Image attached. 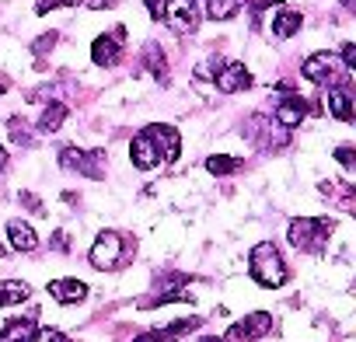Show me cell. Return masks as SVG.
<instances>
[{"label": "cell", "instance_id": "27", "mask_svg": "<svg viewBox=\"0 0 356 342\" xmlns=\"http://www.w3.org/2000/svg\"><path fill=\"white\" fill-rule=\"evenodd\" d=\"M335 161H339L346 171H353V168H356V150H353V147H339V150H335Z\"/></svg>", "mask_w": 356, "mask_h": 342}, {"label": "cell", "instance_id": "21", "mask_svg": "<svg viewBox=\"0 0 356 342\" xmlns=\"http://www.w3.org/2000/svg\"><path fill=\"white\" fill-rule=\"evenodd\" d=\"M207 168H210V175H234V171L241 168V161L238 157H227V154H213L210 161H207Z\"/></svg>", "mask_w": 356, "mask_h": 342}, {"label": "cell", "instance_id": "29", "mask_svg": "<svg viewBox=\"0 0 356 342\" xmlns=\"http://www.w3.org/2000/svg\"><path fill=\"white\" fill-rule=\"evenodd\" d=\"M245 4L252 8V15L259 18L262 11H269V8H280V0H245Z\"/></svg>", "mask_w": 356, "mask_h": 342}, {"label": "cell", "instance_id": "7", "mask_svg": "<svg viewBox=\"0 0 356 342\" xmlns=\"http://www.w3.org/2000/svg\"><path fill=\"white\" fill-rule=\"evenodd\" d=\"M269 332H273V314L269 311H252L248 318H241L227 328V342H255Z\"/></svg>", "mask_w": 356, "mask_h": 342}, {"label": "cell", "instance_id": "19", "mask_svg": "<svg viewBox=\"0 0 356 342\" xmlns=\"http://www.w3.org/2000/svg\"><path fill=\"white\" fill-rule=\"evenodd\" d=\"M29 293H32V286H29V283H22V279H0V307L22 304Z\"/></svg>", "mask_w": 356, "mask_h": 342}, {"label": "cell", "instance_id": "16", "mask_svg": "<svg viewBox=\"0 0 356 342\" xmlns=\"http://www.w3.org/2000/svg\"><path fill=\"white\" fill-rule=\"evenodd\" d=\"M32 335H35V314L15 318V321H8L4 328H0V342H29Z\"/></svg>", "mask_w": 356, "mask_h": 342}, {"label": "cell", "instance_id": "31", "mask_svg": "<svg viewBox=\"0 0 356 342\" xmlns=\"http://www.w3.org/2000/svg\"><path fill=\"white\" fill-rule=\"evenodd\" d=\"M53 46H56V32H49V35H42V39H39V42H35L32 49H35V53H46V49H53Z\"/></svg>", "mask_w": 356, "mask_h": 342}, {"label": "cell", "instance_id": "13", "mask_svg": "<svg viewBox=\"0 0 356 342\" xmlns=\"http://www.w3.org/2000/svg\"><path fill=\"white\" fill-rule=\"evenodd\" d=\"M129 157H133V168H140V171H150V168L161 164L154 143L147 140V133H136V136H133V143H129Z\"/></svg>", "mask_w": 356, "mask_h": 342}, {"label": "cell", "instance_id": "5", "mask_svg": "<svg viewBox=\"0 0 356 342\" xmlns=\"http://www.w3.org/2000/svg\"><path fill=\"white\" fill-rule=\"evenodd\" d=\"M300 74H304L307 81L321 84V88H335V84H346V74H349V70L339 63V56H332V53H314V56L304 60Z\"/></svg>", "mask_w": 356, "mask_h": 342}, {"label": "cell", "instance_id": "18", "mask_svg": "<svg viewBox=\"0 0 356 342\" xmlns=\"http://www.w3.org/2000/svg\"><path fill=\"white\" fill-rule=\"evenodd\" d=\"M67 115H70V108H67L63 101H49V105L42 108V115H39V129H42V133H56V129L67 122Z\"/></svg>", "mask_w": 356, "mask_h": 342}, {"label": "cell", "instance_id": "24", "mask_svg": "<svg viewBox=\"0 0 356 342\" xmlns=\"http://www.w3.org/2000/svg\"><path fill=\"white\" fill-rule=\"evenodd\" d=\"M133 342H178V335H171L168 328H157V332H143V335H136Z\"/></svg>", "mask_w": 356, "mask_h": 342}, {"label": "cell", "instance_id": "2", "mask_svg": "<svg viewBox=\"0 0 356 342\" xmlns=\"http://www.w3.org/2000/svg\"><path fill=\"white\" fill-rule=\"evenodd\" d=\"M332 234H335V220L332 217H297L290 224V231H286L290 245L297 252H307V255H318L328 245Z\"/></svg>", "mask_w": 356, "mask_h": 342}, {"label": "cell", "instance_id": "9", "mask_svg": "<svg viewBox=\"0 0 356 342\" xmlns=\"http://www.w3.org/2000/svg\"><path fill=\"white\" fill-rule=\"evenodd\" d=\"M164 22L175 32H193L200 25V11H196V0H168L164 8Z\"/></svg>", "mask_w": 356, "mask_h": 342}, {"label": "cell", "instance_id": "33", "mask_svg": "<svg viewBox=\"0 0 356 342\" xmlns=\"http://www.w3.org/2000/svg\"><path fill=\"white\" fill-rule=\"evenodd\" d=\"M91 8H115V0H91Z\"/></svg>", "mask_w": 356, "mask_h": 342}, {"label": "cell", "instance_id": "15", "mask_svg": "<svg viewBox=\"0 0 356 342\" xmlns=\"http://www.w3.org/2000/svg\"><path fill=\"white\" fill-rule=\"evenodd\" d=\"M8 238H11L15 252H35V248H39V234H35L32 224H25V220H11V224H8Z\"/></svg>", "mask_w": 356, "mask_h": 342}, {"label": "cell", "instance_id": "10", "mask_svg": "<svg viewBox=\"0 0 356 342\" xmlns=\"http://www.w3.org/2000/svg\"><path fill=\"white\" fill-rule=\"evenodd\" d=\"M213 84H217L224 95H234V91L252 88V74H248L245 63H220V70L213 74Z\"/></svg>", "mask_w": 356, "mask_h": 342}, {"label": "cell", "instance_id": "8", "mask_svg": "<svg viewBox=\"0 0 356 342\" xmlns=\"http://www.w3.org/2000/svg\"><path fill=\"white\" fill-rule=\"evenodd\" d=\"M122 46H126V28L115 25L108 35H98V39L91 42V60H95L98 67H115L119 56H122Z\"/></svg>", "mask_w": 356, "mask_h": 342}, {"label": "cell", "instance_id": "22", "mask_svg": "<svg viewBox=\"0 0 356 342\" xmlns=\"http://www.w3.org/2000/svg\"><path fill=\"white\" fill-rule=\"evenodd\" d=\"M143 63L154 70V77H157V81H168V63H164V53H157V46H147Z\"/></svg>", "mask_w": 356, "mask_h": 342}, {"label": "cell", "instance_id": "20", "mask_svg": "<svg viewBox=\"0 0 356 342\" xmlns=\"http://www.w3.org/2000/svg\"><path fill=\"white\" fill-rule=\"evenodd\" d=\"M245 8V0H207V18L210 22H227Z\"/></svg>", "mask_w": 356, "mask_h": 342}, {"label": "cell", "instance_id": "37", "mask_svg": "<svg viewBox=\"0 0 356 342\" xmlns=\"http://www.w3.org/2000/svg\"><path fill=\"white\" fill-rule=\"evenodd\" d=\"M4 255H8V252H4V241H0V259H4Z\"/></svg>", "mask_w": 356, "mask_h": 342}, {"label": "cell", "instance_id": "14", "mask_svg": "<svg viewBox=\"0 0 356 342\" xmlns=\"http://www.w3.org/2000/svg\"><path fill=\"white\" fill-rule=\"evenodd\" d=\"M328 112L339 122H353V91H349V84L328 88Z\"/></svg>", "mask_w": 356, "mask_h": 342}, {"label": "cell", "instance_id": "36", "mask_svg": "<svg viewBox=\"0 0 356 342\" xmlns=\"http://www.w3.org/2000/svg\"><path fill=\"white\" fill-rule=\"evenodd\" d=\"M342 8H346V11H353V0H342Z\"/></svg>", "mask_w": 356, "mask_h": 342}, {"label": "cell", "instance_id": "34", "mask_svg": "<svg viewBox=\"0 0 356 342\" xmlns=\"http://www.w3.org/2000/svg\"><path fill=\"white\" fill-rule=\"evenodd\" d=\"M4 168H8V150L0 147V171H4Z\"/></svg>", "mask_w": 356, "mask_h": 342}, {"label": "cell", "instance_id": "38", "mask_svg": "<svg viewBox=\"0 0 356 342\" xmlns=\"http://www.w3.org/2000/svg\"><path fill=\"white\" fill-rule=\"evenodd\" d=\"M4 91H8V88H4V84H0V95H4Z\"/></svg>", "mask_w": 356, "mask_h": 342}, {"label": "cell", "instance_id": "23", "mask_svg": "<svg viewBox=\"0 0 356 342\" xmlns=\"http://www.w3.org/2000/svg\"><path fill=\"white\" fill-rule=\"evenodd\" d=\"M8 126H11V136H15L18 147H32V133H29V126H25L22 119H11Z\"/></svg>", "mask_w": 356, "mask_h": 342}, {"label": "cell", "instance_id": "3", "mask_svg": "<svg viewBox=\"0 0 356 342\" xmlns=\"http://www.w3.org/2000/svg\"><path fill=\"white\" fill-rule=\"evenodd\" d=\"M91 266L95 269H102V272H112V269H119V266H126L129 262V252H126V238L119 234V231H102L98 238H95V245H91Z\"/></svg>", "mask_w": 356, "mask_h": 342}, {"label": "cell", "instance_id": "26", "mask_svg": "<svg viewBox=\"0 0 356 342\" xmlns=\"http://www.w3.org/2000/svg\"><path fill=\"white\" fill-rule=\"evenodd\" d=\"M81 0H39V15H46V11H56V8H77Z\"/></svg>", "mask_w": 356, "mask_h": 342}, {"label": "cell", "instance_id": "12", "mask_svg": "<svg viewBox=\"0 0 356 342\" xmlns=\"http://www.w3.org/2000/svg\"><path fill=\"white\" fill-rule=\"evenodd\" d=\"M49 297L56 304H77V300L88 297V286L81 279H74V276H63V279H53L49 283Z\"/></svg>", "mask_w": 356, "mask_h": 342}, {"label": "cell", "instance_id": "28", "mask_svg": "<svg viewBox=\"0 0 356 342\" xmlns=\"http://www.w3.org/2000/svg\"><path fill=\"white\" fill-rule=\"evenodd\" d=\"M339 63H342L346 70H356V46H353V42H342V56H339Z\"/></svg>", "mask_w": 356, "mask_h": 342}, {"label": "cell", "instance_id": "35", "mask_svg": "<svg viewBox=\"0 0 356 342\" xmlns=\"http://www.w3.org/2000/svg\"><path fill=\"white\" fill-rule=\"evenodd\" d=\"M200 342H224V339H217V335H207V339H200Z\"/></svg>", "mask_w": 356, "mask_h": 342}, {"label": "cell", "instance_id": "30", "mask_svg": "<svg viewBox=\"0 0 356 342\" xmlns=\"http://www.w3.org/2000/svg\"><path fill=\"white\" fill-rule=\"evenodd\" d=\"M143 4H147V11H150V18H154V22H161V18H164L168 0H143Z\"/></svg>", "mask_w": 356, "mask_h": 342}, {"label": "cell", "instance_id": "32", "mask_svg": "<svg viewBox=\"0 0 356 342\" xmlns=\"http://www.w3.org/2000/svg\"><path fill=\"white\" fill-rule=\"evenodd\" d=\"M22 203H25L29 210H42V203H39V200H35L32 193H22Z\"/></svg>", "mask_w": 356, "mask_h": 342}, {"label": "cell", "instance_id": "11", "mask_svg": "<svg viewBox=\"0 0 356 342\" xmlns=\"http://www.w3.org/2000/svg\"><path fill=\"white\" fill-rule=\"evenodd\" d=\"M307 101L300 98V95H286L280 105H276V112H273V119L283 126V129H293V126H300L304 122V115H307Z\"/></svg>", "mask_w": 356, "mask_h": 342}, {"label": "cell", "instance_id": "4", "mask_svg": "<svg viewBox=\"0 0 356 342\" xmlns=\"http://www.w3.org/2000/svg\"><path fill=\"white\" fill-rule=\"evenodd\" d=\"M60 168L63 171H77V175L102 182L105 179V150H77V147H63L60 150Z\"/></svg>", "mask_w": 356, "mask_h": 342}, {"label": "cell", "instance_id": "25", "mask_svg": "<svg viewBox=\"0 0 356 342\" xmlns=\"http://www.w3.org/2000/svg\"><path fill=\"white\" fill-rule=\"evenodd\" d=\"M29 342H67V335H63L60 328H39Z\"/></svg>", "mask_w": 356, "mask_h": 342}, {"label": "cell", "instance_id": "17", "mask_svg": "<svg viewBox=\"0 0 356 342\" xmlns=\"http://www.w3.org/2000/svg\"><path fill=\"white\" fill-rule=\"evenodd\" d=\"M300 25H304L300 11L283 8V11L273 18V35H276V39H290V35H297V32H300Z\"/></svg>", "mask_w": 356, "mask_h": 342}, {"label": "cell", "instance_id": "6", "mask_svg": "<svg viewBox=\"0 0 356 342\" xmlns=\"http://www.w3.org/2000/svg\"><path fill=\"white\" fill-rule=\"evenodd\" d=\"M143 133H147V140L154 143V150H157V157H161L164 164H175V161H178V154H182V136H178L175 126H168V122H150Z\"/></svg>", "mask_w": 356, "mask_h": 342}, {"label": "cell", "instance_id": "1", "mask_svg": "<svg viewBox=\"0 0 356 342\" xmlns=\"http://www.w3.org/2000/svg\"><path fill=\"white\" fill-rule=\"evenodd\" d=\"M248 272H252V279H255L259 286H266V290L283 286L286 276H290V272H286V262H283V255H280V248L269 245V241H262V245L252 248V255H248Z\"/></svg>", "mask_w": 356, "mask_h": 342}]
</instances>
